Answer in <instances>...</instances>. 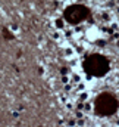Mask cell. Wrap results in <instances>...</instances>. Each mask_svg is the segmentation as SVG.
Masks as SVG:
<instances>
[{
	"label": "cell",
	"mask_w": 119,
	"mask_h": 127,
	"mask_svg": "<svg viewBox=\"0 0 119 127\" xmlns=\"http://www.w3.org/2000/svg\"><path fill=\"white\" fill-rule=\"evenodd\" d=\"M88 68H90V71H93L94 74H101L106 69V61L99 58V56H94V58L90 59Z\"/></svg>",
	"instance_id": "cell-2"
},
{
	"label": "cell",
	"mask_w": 119,
	"mask_h": 127,
	"mask_svg": "<svg viewBox=\"0 0 119 127\" xmlns=\"http://www.w3.org/2000/svg\"><path fill=\"white\" fill-rule=\"evenodd\" d=\"M66 15H68V18L71 19V22H72V21H74V22H78L79 19H82V18L85 16V9H82V7H71Z\"/></svg>",
	"instance_id": "cell-3"
},
{
	"label": "cell",
	"mask_w": 119,
	"mask_h": 127,
	"mask_svg": "<svg viewBox=\"0 0 119 127\" xmlns=\"http://www.w3.org/2000/svg\"><path fill=\"white\" fill-rule=\"evenodd\" d=\"M115 108H116V102L112 96L104 95L97 100V111L100 114H110L115 111Z\"/></svg>",
	"instance_id": "cell-1"
}]
</instances>
